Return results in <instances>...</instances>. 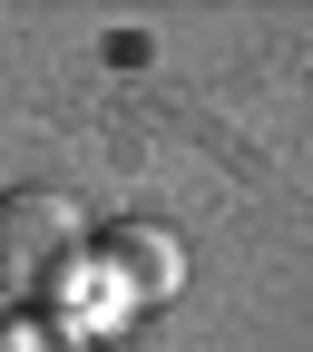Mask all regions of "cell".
I'll return each instance as SVG.
<instances>
[{"label":"cell","instance_id":"1","mask_svg":"<svg viewBox=\"0 0 313 352\" xmlns=\"http://www.w3.org/2000/svg\"><path fill=\"white\" fill-rule=\"evenodd\" d=\"M78 264H88V226L69 196H50V186L0 196V284L10 294H59V284H78Z\"/></svg>","mask_w":313,"mask_h":352},{"label":"cell","instance_id":"2","mask_svg":"<svg viewBox=\"0 0 313 352\" xmlns=\"http://www.w3.org/2000/svg\"><path fill=\"white\" fill-rule=\"evenodd\" d=\"M88 254H98L127 294H157V303L186 284V245H176L166 226H108V235H88Z\"/></svg>","mask_w":313,"mask_h":352},{"label":"cell","instance_id":"3","mask_svg":"<svg viewBox=\"0 0 313 352\" xmlns=\"http://www.w3.org/2000/svg\"><path fill=\"white\" fill-rule=\"evenodd\" d=\"M0 352H88V333L50 303H20V314H0Z\"/></svg>","mask_w":313,"mask_h":352}]
</instances>
